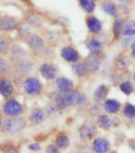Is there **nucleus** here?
<instances>
[{"instance_id": "obj_44", "label": "nucleus", "mask_w": 135, "mask_h": 153, "mask_svg": "<svg viewBox=\"0 0 135 153\" xmlns=\"http://www.w3.org/2000/svg\"><path fill=\"white\" fill-rule=\"evenodd\" d=\"M120 124H121V121H120V119L119 118L115 117V118L112 119V126L117 128V127H119Z\"/></svg>"}, {"instance_id": "obj_27", "label": "nucleus", "mask_w": 135, "mask_h": 153, "mask_svg": "<svg viewBox=\"0 0 135 153\" xmlns=\"http://www.w3.org/2000/svg\"><path fill=\"white\" fill-rule=\"evenodd\" d=\"M124 25L125 22L122 19H119L116 18L114 21L113 23V33H114V36L116 39H119L120 37L124 30Z\"/></svg>"}, {"instance_id": "obj_10", "label": "nucleus", "mask_w": 135, "mask_h": 153, "mask_svg": "<svg viewBox=\"0 0 135 153\" xmlns=\"http://www.w3.org/2000/svg\"><path fill=\"white\" fill-rule=\"evenodd\" d=\"M7 56L13 63L19 59L28 57V52L23 46L21 45L20 44L14 41V43L12 44L11 47L10 48L9 53H8Z\"/></svg>"}, {"instance_id": "obj_20", "label": "nucleus", "mask_w": 135, "mask_h": 153, "mask_svg": "<svg viewBox=\"0 0 135 153\" xmlns=\"http://www.w3.org/2000/svg\"><path fill=\"white\" fill-rule=\"evenodd\" d=\"M55 84L59 91L68 92L72 91L74 88V83L71 79L65 77H58L56 79Z\"/></svg>"}, {"instance_id": "obj_36", "label": "nucleus", "mask_w": 135, "mask_h": 153, "mask_svg": "<svg viewBox=\"0 0 135 153\" xmlns=\"http://www.w3.org/2000/svg\"><path fill=\"white\" fill-rule=\"evenodd\" d=\"M117 66H119L120 68H126V67H127L129 65V63H130V61H129V59H127V58L124 57V56H121V57H119L117 59Z\"/></svg>"}, {"instance_id": "obj_39", "label": "nucleus", "mask_w": 135, "mask_h": 153, "mask_svg": "<svg viewBox=\"0 0 135 153\" xmlns=\"http://www.w3.org/2000/svg\"><path fill=\"white\" fill-rule=\"evenodd\" d=\"M122 35L125 37H135V28H130L123 30Z\"/></svg>"}, {"instance_id": "obj_13", "label": "nucleus", "mask_w": 135, "mask_h": 153, "mask_svg": "<svg viewBox=\"0 0 135 153\" xmlns=\"http://www.w3.org/2000/svg\"><path fill=\"white\" fill-rule=\"evenodd\" d=\"M13 43L14 40L8 34V33H0V55L7 56Z\"/></svg>"}, {"instance_id": "obj_43", "label": "nucleus", "mask_w": 135, "mask_h": 153, "mask_svg": "<svg viewBox=\"0 0 135 153\" xmlns=\"http://www.w3.org/2000/svg\"><path fill=\"white\" fill-rule=\"evenodd\" d=\"M130 28H135V21L131 20L128 22L125 23L124 25V30L125 29H130Z\"/></svg>"}, {"instance_id": "obj_40", "label": "nucleus", "mask_w": 135, "mask_h": 153, "mask_svg": "<svg viewBox=\"0 0 135 153\" xmlns=\"http://www.w3.org/2000/svg\"><path fill=\"white\" fill-rule=\"evenodd\" d=\"M45 151L46 152L57 153L59 152V148L57 146V144L56 145H54V144H48L45 148Z\"/></svg>"}, {"instance_id": "obj_7", "label": "nucleus", "mask_w": 135, "mask_h": 153, "mask_svg": "<svg viewBox=\"0 0 135 153\" xmlns=\"http://www.w3.org/2000/svg\"><path fill=\"white\" fill-rule=\"evenodd\" d=\"M20 23L21 22L16 17L0 14V32L10 33L15 31Z\"/></svg>"}, {"instance_id": "obj_46", "label": "nucleus", "mask_w": 135, "mask_h": 153, "mask_svg": "<svg viewBox=\"0 0 135 153\" xmlns=\"http://www.w3.org/2000/svg\"><path fill=\"white\" fill-rule=\"evenodd\" d=\"M131 57L135 59V46L132 48V51H131Z\"/></svg>"}, {"instance_id": "obj_47", "label": "nucleus", "mask_w": 135, "mask_h": 153, "mask_svg": "<svg viewBox=\"0 0 135 153\" xmlns=\"http://www.w3.org/2000/svg\"><path fill=\"white\" fill-rule=\"evenodd\" d=\"M131 123L134 126H135V117L131 119Z\"/></svg>"}, {"instance_id": "obj_45", "label": "nucleus", "mask_w": 135, "mask_h": 153, "mask_svg": "<svg viewBox=\"0 0 135 153\" xmlns=\"http://www.w3.org/2000/svg\"><path fill=\"white\" fill-rule=\"evenodd\" d=\"M5 119V116L2 114V110H0V130H1V128H2V124H3V121H4Z\"/></svg>"}, {"instance_id": "obj_41", "label": "nucleus", "mask_w": 135, "mask_h": 153, "mask_svg": "<svg viewBox=\"0 0 135 153\" xmlns=\"http://www.w3.org/2000/svg\"><path fill=\"white\" fill-rule=\"evenodd\" d=\"M98 105H99V104L95 103V104L94 105H92V108H91V113H92L94 116H99V115L101 114V110L99 109V107H98Z\"/></svg>"}, {"instance_id": "obj_50", "label": "nucleus", "mask_w": 135, "mask_h": 153, "mask_svg": "<svg viewBox=\"0 0 135 153\" xmlns=\"http://www.w3.org/2000/svg\"><path fill=\"white\" fill-rule=\"evenodd\" d=\"M133 79H134V82H135V72H134V76H133Z\"/></svg>"}, {"instance_id": "obj_38", "label": "nucleus", "mask_w": 135, "mask_h": 153, "mask_svg": "<svg viewBox=\"0 0 135 153\" xmlns=\"http://www.w3.org/2000/svg\"><path fill=\"white\" fill-rule=\"evenodd\" d=\"M134 37H126L122 38V45L121 47L122 48H126L128 47L129 45H131L133 42V40Z\"/></svg>"}, {"instance_id": "obj_35", "label": "nucleus", "mask_w": 135, "mask_h": 153, "mask_svg": "<svg viewBox=\"0 0 135 153\" xmlns=\"http://www.w3.org/2000/svg\"><path fill=\"white\" fill-rule=\"evenodd\" d=\"M130 2H131V0H117V4L122 10L126 11L129 9Z\"/></svg>"}, {"instance_id": "obj_2", "label": "nucleus", "mask_w": 135, "mask_h": 153, "mask_svg": "<svg viewBox=\"0 0 135 153\" xmlns=\"http://www.w3.org/2000/svg\"><path fill=\"white\" fill-rule=\"evenodd\" d=\"M28 126V121L22 116L5 117L0 132L2 134L14 136L25 130Z\"/></svg>"}, {"instance_id": "obj_51", "label": "nucleus", "mask_w": 135, "mask_h": 153, "mask_svg": "<svg viewBox=\"0 0 135 153\" xmlns=\"http://www.w3.org/2000/svg\"><path fill=\"white\" fill-rule=\"evenodd\" d=\"M95 1H98V0H95Z\"/></svg>"}, {"instance_id": "obj_42", "label": "nucleus", "mask_w": 135, "mask_h": 153, "mask_svg": "<svg viewBox=\"0 0 135 153\" xmlns=\"http://www.w3.org/2000/svg\"><path fill=\"white\" fill-rule=\"evenodd\" d=\"M127 144H128V147L132 151L135 152V138L129 139L127 140Z\"/></svg>"}, {"instance_id": "obj_22", "label": "nucleus", "mask_w": 135, "mask_h": 153, "mask_svg": "<svg viewBox=\"0 0 135 153\" xmlns=\"http://www.w3.org/2000/svg\"><path fill=\"white\" fill-rule=\"evenodd\" d=\"M103 109L109 114H115L121 110V103L116 99H107L103 104Z\"/></svg>"}, {"instance_id": "obj_3", "label": "nucleus", "mask_w": 135, "mask_h": 153, "mask_svg": "<svg viewBox=\"0 0 135 153\" xmlns=\"http://www.w3.org/2000/svg\"><path fill=\"white\" fill-rule=\"evenodd\" d=\"M20 80V87L23 93L29 97H37L43 91V85L36 76H28L18 78Z\"/></svg>"}, {"instance_id": "obj_32", "label": "nucleus", "mask_w": 135, "mask_h": 153, "mask_svg": "<svg viewBox=\"0 0 135 153\" xmlns=\"http://www.w3.org/2000/svg\"><path fill=\"white\" fill-rule=\"evenodd\" d=\"M119 88H120V91H121L123 94H125L127 96L131 95V94L134 92L133 85H132V83H131L130 81H127V80L122 82L121 83L119 84Z\"/></svg>"}, {"instance_id": "obj_11", "label": "nucleus", "mask_w": 135, "mask_h": 153, "mask_svg": "<svg viewBox=\"0 0 135 153\" xmlns=\"http://www.w3.org/2000/svg\"><path fill=\"white\" fill-rule=\"evenodd\" d=\"M39 71L41 76L48 81H52L57 79V70L52 63L45 62L41 64L39 68Z\"/></svg>"}, {"instance_id": "obj_23", "label": "nucleus", "mask_w": 135, "mask_h": 153, "mask_svg": "<svg viewBox=\"0 0 135 153\" xmlns=\"http://www.w3.org/2000/svg\"><path fill=\"white\" fill-rule=\"evenodd\" d=\"M15 31H16L18 39L22 41H24V42H25L28 37L32 34L31 27L28 24H26L25 22H21Z\"/></svg>"}, {"instance_id": "obj_29", "label": "nucleus", "mask_w": 135, "mask_h": 153, "mask_svg": "<svg viewBox=\"0 0 135 153\" xmlns=\"http://www.w3.org/2000/svg\"><path fill=\"white\" fill-rule=\"evenodd\" d=\"M56 144L60 150H66L70 146V140L66 135H59L56 139Z\"/></svg>"}, {"instance_id": "obj_21", "label": "nucleus", "mask_w": 135, "mask_h": 153, "mask_svg": "<svg viewBox=\"0 0 135 153\" xmlns=\"http://www.w3.org/2000/svg\"><path fill=\"white\" fill-rule=\"evenodd\" d=\"M12 62L8 57L0 55V76H11Z\"/></svg>"}, {"instance_id": "obj_37", "label": "nucleus", "mask_w": 135, "mask_h": 153, "mask_svg": "<svg viewBox=\"0 0 135 153\" xmlns=\"http://www.w3.org/2000/svg\"><path fill=\"white\" fill-rule=\"evenodd\" d=\"M27 149L31 152H40L41 150V146L37 142H34L28 145Z\"/></svg>"}, {"instance_id": "obj_1", "label": "nucleus", "mask_w": 135, "mask_h": 153, "mask_svg": "<svg viewBox=\"0 0 135 153\" xmlns=\"http://www.w3.org/2000/svg\"><path fill=\"white\" fill-rule=\"evenodd\" d=\"M48 97L53 101V105L59 111L76 105L79 93L73 90L68 92H60L58 91L51 92Z\"/></svg>"}, {"instance_id": "obj_6", "label": "nucleus", "mask_w": 135, "mask_h": 153, "mask_svg": "<svg viewBox=\"0 0 135 153\" xmlns=\"http://www.w3.org/2000/svg\"><path fill=\"white\" fill-rule=\"evenodd\" d=\"M17 85L14 79L11 76H0V95L2 98L14 97L16 93Z\"/></svg>"}, {"instance_id": "obj_48", "label": "nucleus", "mask_w": 135, "mask_h": 153, "mask_svg": "<svg viewBox=\"0 0 135 153\" xmlns=\"http://www.w3.org/2000/svg\"><path fill=\"white\" fill-rule=\"evenodd\" d=\"M134 46H135V38H134L133 42H132V44H131V47L133 48V47H134Z\"/></svg>"}, {"instance_id": "obj_33", "label": "nucleus", "mask_w": 135, "mask_h": 153, "mask_svg": "<svg viewBox=\"0 0 135 153\" xmlns=\"http://www.w3.org/2000/svg\"><path fill=\"white\" fill-rule=\"evenodd\" d=\"M122 115L126 118H134L135 117V105L132 104H126L122 109Z\"/></svg>"}, {"instance_id": "obj_18", "label": "nucleus", "mask_w": 135, "mask_h": 153, "mask_svg": "<svg viewBox=\"0 0 135 153\" xmlns=\"http://www.w3.org/2000/svg\"><path fill=\"white\" fill-rule=\"evenodd\" d=\"M108 93H109V88L107 86L104 84L98 86L93 93V101L95 103L100 104L102 102H104L107 100Z\"/></svg>"}, {"instance_id": "obj_34", "label": "nucleus", "mask_w": 135, "mask_h": 153, "mask_svg": "<svg viewBox=\"0 0 135 153\" xmlns=\"http://www.w3.org/2000/svg\"><path fill=\"white\" fill-rule=\"evenodd\" d=\"M87 94L85 93H79V97H78L77 103H76V106L82 108L85 106V105L87 104Z\"/></svg>"}, {"instance_id": "obj_9", "label": "nucleus", "mask_w": 135, "mask_h": 153, "mask_svg": "<svg viewBox=\"0 0 135 153\" xmlns=\"http://www.w3.org/2000/svg\"><path fill=\"white\" fill-rule=\"evenodd\" d=\"M25 43L30 48V50L36 53H42V51L45 49V47L44 39L40 35L36 34V33H32L30 35L25 41Z\"/></svg>"}, {"instance_id": "obj_4", "label": "nucleus", "mask_w": 135, "mask_h": 153, "mask_svg": "<svg viewBox=\"0 0 135 153\" xmlns=\"http://www.w3.org/2000/svg\"><path fill=\"white\" fill-rule=\"evenodd\" d=\"M1 110L5 117L22 116L25 111V107L20 101L15 97L6 98L1 106Z\"/></svg>"}, {"instance_id": "obj_17", "label": "nucleus", "mask_w": 135, "mask_h": 153, "mask_svg": "<svg viewBox=\"0 0 135 153\" xmlns=\"http://www.w3.org/2000/svg\"><path fill=\"white\" fill-rule=\"evenodd\" d=\"M46 113L40 107L33 108L30 114V120L34 125L39 126L45 121Z\"/></svg>"}, {"instance_id": "obj_26", "label": "nucleus", "mask_w": 135, "mask_h": 153, "mask_svg": "<svg viewBox=\"0 0 135 153\" xmlns=\"http://www.w3.org/2000/svg\"><path fill=\"white\" fill-rule=\"evenodd\" d=\"M97 125L104 130H109L112 127V119L107 114H100L98 116Z\"/></svg>"}, {"instance_id": "obj_19", "label": "nucleus", "mask_w": 135, "mask_h": 153, "mask_svg": "<svg viewBox=\"0 0 135 153\" xmlns=\"http://www.w3.org/2000/svg\"><path fill=\"white\" fill-rule=\"evenodd\" d=\"M24 22L30 25L31 28H40L43 25V20L39 14L34 12H30L25 14L24 17Z\"/></svg>"}, {"instance_id": "obj_30", "label": "nucleus", "mask_w": 135, "mask_h": 153, "mask_svg": "<svg viewBox=\"0 0 135 153\" xmlns=\"http://www.w3.org/2000/svg\"><path fill=\"white\" fill-rule=\"evenodd\" d=\"M0 152H18L19 149L16 144L13 142L7 141L3 143H0Z\"/></svg>"}, {"instance_id": "obj_24", "label": "nucleus", "mask_w": 135, "mask_h": 153, "mask_svg": "<svg viewBox=\"0 0 135 153\" xmlns=\"http://www.w3.org/2000/svg\"><path fill=\"white\" fill-rule=\"evenodd\" d=\"M87 26L90 32L94 34H97L102 30V23L96 17H89L87 21Z\"/></svg>"}, {"instance_id": "obj_49", "label": "nucleus", "mask_w": 135, "mask_h": 153, "mask_svg": "<svg viewBox=\"0 0 135 153\" xmlns=\"http://www.w3.org/2000/svg\"><path fill=\"white\" fill-rule=\"evenodd\" d=\"M21 1H22V2H29L30 0H21Z\"/></svg>"}, {"instance_id": "obj_8", "label": "nucleus", "mask_w": 135, "mask_h": 153, "mask_svg": "<svg viewBox=\"0 0 135 153\" xmlns=\"http://www.w3.org/2000/svg\"><path fill=\"white\" fill-rule=\"evenodd\" d=\"M79 137L83 141H87L92 140L96 133V127L92 121H84L80 127L79 130Z\"/></svg>"}, {"instance_id": "obj_31", "label": "nucleus", "mask_w": 135, "mask_h": 153, "mask_svg": "<svg viewBox=\"0 0 135 153\" xmlns=\"http://www.w3.org/2000/svg\"><path fill=\"white\" fill-rule=\"evenodd\" d=\"M81 8L84 10L87 14H91L94 11L95 3V0H79Z\"/></svg>"}, {"instance_id": "obj_16", "label": "nucleus", "mask_w": 135, "mask_h": 153, "mask_svg": "<svg viewBox=\"0 0 135 153\" xmlns=\"http://www.w3.org/2000/svg\"><path fill=\"white\" fill-rule=\"evenodd\" d=\"M92 149L98 153L107 152L110 149V142L103 137H97L92 142Z\"/></svg>"}, {"instance_id": "obj_5", "label": "nucleus", "mask_w": 135, "mask_h": 153, "mask_svg": "<svg viewBox=\"0 0 135 153\" xmlns=\"http://www.w3.org/2000/svg\"><path fill=\"white\" fill-rule=\"evenodd\" d=\"M35 68L34 62L28 57L12 63V75L14 78H24L30 76Z\"/></svg>"}, {"instance_id": "obj_14", "label": "nucleus", "mask_w": 135, "mask_h": 153, "mask_svg": "<svg viewBox=\"0 0 135 153\" xmlns=\"http://www.w3.org/2000/svg\"><path fill=\"white\" fill-rule=\"evenodd\" d=\"M85 47L89 50L90 53L98 55L103 48V42L97 37H92L84 41Z\"/></svg>"}, {"instance_id": "obj_12", "label": "nucleus", "mask_w": 135, "mask_h": 153, "mask_svg": "<svg viewBox=\"0 0 135 153\" xmlns=\"http://www.w3.org/2000/svg\"><path fill=\"white\" fill-rule=\"evenodd\" d=\"M86 68H87V72H95L99 69L102 63V59L98 56V55L95 54H92L90 53L89 56L84 59V62Z\"/></svg>"}, {"instance_id": "obj_28", "label": "nucleus", "mask_w": 135, "mask_h": 153, "mask_svg": "<svg viewBox=\"0 0 135 153\" xmlns=\"http://www.w3.org/2000/svg\"><path fill=\"white\" fill-rule=\"evenodd\" d=\"M72 73L76 76L79 78L84 77L87 72V68L85 67L84 63H80V62H76L72 65Z\"/></svg>"}, {"instance_id": "obj_25", "label": "nucleus", "mask_w": 135, "mask_h": 153, "mask_svg": "<svg viewBox=\"0 0 135 153\" xmlns=\"http://www.w3.org/2000/svg\"><path fill=\"white\" fill-rule=\"evenodd\" d=\"M101 9L105 14L109 16L117 17L118 16V8L115 3L111 1H106L101 4Z\"/></svg>"}, {"instance_id": "obj_15", "label": "nucleus", "mask_w": 135, "mask_h": 153, "mask_svg": "<svg viewBox=\"0 0 135 153\" xmlns=\"http://www.w3.org/2000/svg\"><path fill=\"white\" fill-rule=\"evenodd\" d=\"M60 56L62 59L69 63H76L80 59V55L77 51L70 46H66L62 48L60 51Z\"/></svg>"}]
</instances>
